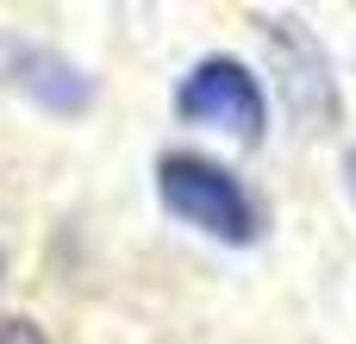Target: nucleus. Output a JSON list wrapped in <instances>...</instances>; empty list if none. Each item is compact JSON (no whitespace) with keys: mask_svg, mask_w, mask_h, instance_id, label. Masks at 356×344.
<instances>
[{"mask_svg":"<svg viewBox=\"0 0 356 344\" xmlns=\"http://www.w3.org/2000/svg\"><path fill=\"white\" fill-rule=\"evenodd\" d=\"M0 344H50V332L25 313H0Z\"/></svg>","mask_w":356,"mask_h":344,"instance_id":"obj_5","label":"nucleus"},{"mask_svg":"<svg viewBox=\"0 0 356 344\" xmlns=\"http://www.w3.org/2000/svg\"><path fill=\"white\" fill-rule=\"evenodd\" d=\"M175 119L207 125V132H232L238 144H257L263 125H269V88L250 63L213 50L175 81Z\"/></svg>","mask_w":356,"mask_h":344,"instance_id":"obj_2","label":"nucleus"},{"mask_svg":"<svg viewBox=\"0 0 356 344\" xmlns=\"http://www.w3.org/2000/svg\"><path fill=\"white\" fill-rule=\"evenodd\" d=\"M257 31L269 38L275 50V69H282V100L288 113L300 119V132H325L338 125V75H332V56L319 50V38L282 13V19H257Z\"/></svg>","mask_w":356,"mask_h":344,"instance_id":"obj_3","label":"nucleus"},{"mask_svg":"<svg viewBox=\"0 0 356 344\" xmlns=\"http://www.w3.org/2000/svg\"><path fill=\"white\" fill-rule=\"evenodd\" d=\"M156 201L169 219H181L200 238L232 244V251H250L269 226L263 201L244 188V175H232L225 163H213L200 150H163L156 157Z\"/></svg>","mask_w":356,"mask_h":344,"instance_id":"obj_1","label":"nucleus"},{"mask_svg":"<svg viewBox=\"0 0 356 344\" xmlns=\"http://www.w3.org/2000/svg\"><path fill=\"white\" fill-rule=\"evenodd\" d=\"M6 81H13L19 94H31L38 107H50V113H81V107L94 100L88 69H75L69 56L38 50V44H13V50H6Z\"/></svg>","mask_w":356,"mask_h":344,"instance_id":"obj_4","label":"nucleus"},{"mask_svg":"<svg viewBox=\"0 0 356 344\" xmlns=\"http://www.w3.org/2000/svg\"><path fill=\"white\" fill-rule=\"evenodd\" d=\"M344 188H350V207H356V144L344 150Z\"/></svg>","mask_w":356,"mask_h":344,"instance_id":"obj_6","label":"nucleus"}]
</instances>
